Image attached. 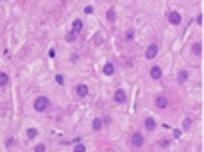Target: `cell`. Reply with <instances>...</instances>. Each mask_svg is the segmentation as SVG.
Returning a JSON list of instances; mask_svg holds the SVG:
<instances>
[{
  "label": "cell",
  "mask_w": 204,
  "mask_h": 152,
  "mask_svg": "<svg viewBox=\"0 0 204 152\" xmlns=\"http://www.w3.org/2000/svg\"><path fill=\"white\" fill-rule=\"evenodd\" d=\"M25 136H27L29 140H34V138L38 136V129H36V127H29V129L25 131Z\"/></svg>",
  "instance_id": "cell-16"
},
{
  "label": "cell",
  "mask_w": 204,
  "mask_h": 152,
  "mask_svg": "<svg viewBox=\"0 0 204 152\" xmlns=\"http://www.w3.org/2000/svg\"><path fill=\"white\" fill-rule=\"evenodd\" d=\"M192 54L195 57H199L202 54V43H201V41H195V43L192 45Z\"/></svg>",
  "instance_id": "cell-15"
},
{
  "label": "cell",
  "mask_w": 204,
  "mask_h": 152,
  "mask_svg": "<svg viewBox=\"0 0 204 152\" xmlns=\"http://www.w3.org/2000/svg\"><path fill=\"white\" fill-rule=\"evenodd\" d=\"M158 54H160V45L158 43H149V47L145 48V59L152 61V59H156Z\"/></svg>",
  "instance_id": "cell-4"
},
{
  "label": "cell",
  "mask_w": 204,
  "mask_h": 152,
  "mask_svg": "<svg viewBox=\"0 0 204 152\" xmlns=\"http://www.w3.org/2000/svg\"><path fill=\"white\" fill-rule=\"evenodd\" d=\"M34 111H38V113H45L48 107H50V98L45 95H40L36 97V100H34Z\"/></svg>",
  "instance_id": "cell-1"
},
{
  "label": "cell",
  "mask_w": 204,
  "mask_h": 152,
  "mask_svg": "<svg viewBox=\"0 0 204 152\" xmlns=\"http://www.w3.org/2000/svg\"><path fill=\"white\" fill-rule=\"evenodd\" d=\"M84 13H86V15H91V13H93V5H86V7H84Z\"/></svg>",
  "instance_id": "cell-25"
},
{
  "label": "cell",
  "mask_w": 204,
  "mask_h": 152,
  "mask_svg": "<svg viewBox=\"0 0 204 152\" xmlns=\"http://www.w3.org/2000/svg\"><path fill=\"white\" fill-rule=\"evenodd\" d=\"M64 39H66V41H68V43H74V41H75V39H77V34H75V32H74V31H68V34H66V36H64Z\"/></svg>",
  "instance_id": "cell-19"
},
{
  "label": "cell",
  "mask_w": 204,
  "mask_h": 152,
  "mask_svg": "<svg viewBox=\"0 0 204 152\" xmlns=\"http://www.w3.org/2000/svg\"><path fill=\"white\" fill-rule=\"evenodd\" d=\"M117 7H107V11H106V21H109V23H115L117 21Z\"/></svg>",
  "instance_id": "cell-12"
},
{
  "label": "cell",
  "mask_w": 204,
  "mask_h": 152,
  "mask_svg": "<svg viewBox=\"0 0 204 152\" xmlns=\"http://www.w3.org/2000/svg\"><path fill=\"white\" fill-rule=\"evenodd\" d=\"M115 70H117V68H115V63H113V61H106L104 66H102V74L106 77L115 75Z\"/></svg>",
  "instance_id": "cell-10"
},
{
  "label": "cell",
  "mask_w": 204,
  "mask_h": 152,
  "mask_svg": "<svg viewBox=\"0 0 204 152\" xmlns=\"http://www.w3.org/2000/svg\"><path fill=\"white\" fill-rule=\"evenodd\" d=\"M166 20H168V23H170V25L177 27V25H181L183 16H181V13H179V11H170V13L166 15Z\"/></svg>",
  "instance_id": "cell-8"
},
{
  "label": "cell",
  "mask_w": 204,
  "mask_h": 152,
  "mask_svg": "<svg viewBox=\"0 0 204 152\" xmlns=\"http://www.w3.org/2000/svg\"><path fill=\"white\" fill-rule=\"evenodd\" d=\"M131 145L134 147V149H142L143 145H145V136H143L140 131H134V133H131Z\"/></svg>",
  "instance_id": "cell-3"
},
{
  "label": "cell",
  "mask_w": 204,
  "mask_h": 152,
  "mask_svg": "<svg viewBox=\"0 0 204 152\" xmlns=\"http://www.w3.org/2000/svg\"><path fill=\"white\" fill-rule=\"evenodd\" d=\"M102 120H104V127H106V125H109V124H111V118H109V116H104V118H102Z\"/></svg>",
  "instance_id": "cell-26"
},
{
  "label": "cell",
  "mask_w": 204,
  "mask_h": 152,
  "mask_svg": "<svg viewBox=\"0 0 204 152\" xmlns=\"http://www.w3.org/2000/svg\"><path fill=\"white\" fill-rule=\"evenodd\" d=\"M127 100H129L127 91H125L123 88H117V90H115V93H113V102L122 106V104H127Z\"/></svg>",
  "instance_id": "cell-2"
},
{
  "label": "cell",
  "mask_w": 204,
  "mask_h": 152,
  "mask_svg": "<svg viewBox=\"0 0 204 152\" xmlns=\"http://www.w3.org/2000/svg\"><path fill=\"white\" fill-rule=\"evenodd\" d=\"M56 82H58L59 86H63V84H64V77H63L61 74H58V75H56Z\"/></svg>",
  "instance_id": "cell-24"
},
{
  "label": "cell",
  "mask_w": 204,
  "mask_h": 152,
  "mask_svg": "<svg viewBox=\"0 0 204 152\" xmlns=\"http://www.w3.org/2000/svg\"><path fill=\"white\" fill-rule=\"evenodd\" d=\"M168 104H170V100H168L166 95H156L154 97V106H156L158 109H161V111L168 109Z\"/></svg>",
  "instance_id": "cell-6"
},
{
  "label": "cell",
  "mask_w": 204,
  "mask_h": 152,
  "mask_svg": "<svg viewBox=\"0 0 204 152\" xmlns=\"http://www.w3.org/2000/svg\"><path fill=\"white\" fill-rule=\"evenodd\" d=\"M143 129H145L147 133H154V131L158 129L156 118H154V116H145V118H143Z\"/></svg>",
  "instance_id": "cell-5"
},
{
  "label": "cell",
  "mask_w": 204,
  "mask_h": 152,
  "mask_svg": "<svg viewBox=\"0 0 204 152\" xmlns=\"http://www.w3.org/2000/svg\"><path fill=\"white\" fill-rule=\"evenodd\" d=\"M7 84H9V75L5 72H0V88H4Z\"/></svg>",
  "instance_id": "cell-17"
},
{
  "label": "cell",
  "mask_w": 204,
  "mask_h": 152,
  "mask_svg": "<svg viewBox=\"0 0 204 152\" xmlns=\"http://www.w3.org/2000/svg\"><path fill=\"white\" fill-rule=\"evenodd\" d=\"M134 36H136V31L134 29H127L125 31V41H133Z\"/></svg>",
  "instance_id": "cell-18"
},
{
  "label": "cell",
  "mask_w": 204,
  "mask_h": 152,
  "mask_svg": "<svg viewBox=\"0 0 204 152\" xmlns=\"http://www.w3.org/2000/svg\"><path fill=\"white\" fill-rule=\"evenodd\" d=\"M149 77H150L152 81H161V79H163V68H161L160 64H152L150 70H149Z\"/></svg>",
  "instance_id": "cell-7"
},
{
  "label": "cell",
  "mask_w": 204,
  "mask_h": 152,
  "mask_svg": "<svg viewBox=\"0 0 204 152\" xmlns=\"http://www.w3.org/2000/svg\"><path fill=\"white\" fill-rule=\"evenodd\" d=\"M75 95L79 97V98H86V97L90 95V88H88V84H84V82L77 84V86H75Z\"/></svg>",
  "instance_id": "cell-9"
},
{
  "label": "cell",
  "mask_w": 204,
  "mask_h": 152,
  "mask_svg": "<svg viewBox=\"0 0 204 152\" xmlns=\"http://www.w3.org/2000/svg\"><path fill=\"white\" fill-rule=\"evenodd\" d=\"M91 129H93L95 133L102 131V129H104V120L99 118V116H97V118H93V120H91Z\"/></svg>",
  "instance_id": "cell-14"
},
{
  "label": "cell",
  "mask_w": 204,
  "mask_h": 152,
  "mask_svg": "<svg viewBox=\"0 0 204 152\" xmlns=\"http://www.w3.org/2000/svg\"><path fill=\"white\" fill-rule=\"evenodd\" d=\"M82 29H84V21H82L81 18H75L74 21H72V29H70V31H74L75 34H79Z\"/></svg>",
  "instance_id": "cell-13"
},
{
  "label": "cell",
  "mask_w": 204,
  "mask_h": 152,
  "mask_svg": "<svg viewBox=\"0 0 204 152\" xmlns=\"http://www.w3.org/2000/svg\"><path fill=\"white\" fill-rule=\"evenodd\" d=\"M47 150V145L45 143H38L36 147H34V152H45Z\"/></svg>",
  "instance_id": "cell-21"
},
{
  "label": "cell",
  "mask_w": 204,
  "mask_h": 152,
  "mask_svg": "<svg viewBox=\"0 0 204 152\" xmlns=\"http://www.w3.org/2000/svg\"><path fill=\"white\" fill-rule=\"evenodd\" d=\"M74 152H86V147H84V143H77V145L74 147Z\"/></svg>",
  "instance_id": "cell-22"
},
{
  "label": "cell",
  "mask_w": 204,
  "mask_h": 152,
  "mask_svg": "<svg viewBox=\"0 0 204 152\" xmlns=\"http://www.w3.org/2000/svg\"><path fill=\"white\" fill-rule=\"evenodd\" d=\"M190 127H192V118H190V116H186V118H184V122H183V131H188Z\"/></svg>",
  "instance_id": "cell-20"
},
{
  "label": "cell",
  "mask_w": 204,
  "mask_h": 152,
  "mask_svg": "<svg viewBox=\"0 0 204 152\" xmlns=\"http://www.w3.org/2000/svg\"><path fill=\"white\" fill-rule=\"evenodd\" d=\"M168 145H170V138H163V140L160 141V147H161V149H166Z\"/></svg>",
  "instance_id": "cell-23"
},
{
  "label": "cell",
  "mask_w": 204,
  "mask_h": 152,
  "mask_svg": "<svg viewBox=\"0 0 204 152\" xmlns=\"http://www.w3.org/2000/svg\"><path fill=\"white\" fill-rule=\"evenodd\" d=\"M188 79H190V70L183 68V70H179V72H177V75H176V82H177V84H184V82H188Z\"/></svg>",
  "instance_id": "cell-11"
}]
</instances>
